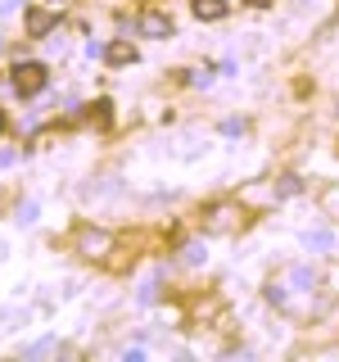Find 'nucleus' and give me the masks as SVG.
Wrapping results in <instances>:
<instances>
[{
    "label": "nucleus",
    "mask_w": 339,
    "mask_h": 362,
    "mask_svg": "<svg viewBox=\"0 0 339 362\" xmlns=\"http://www.w3.org/2000/svg\"><path fill=\"white\" fill-rule=\"evenodd\" d=\"M0 132H5V113H0Z\"/></svg>",
    "instance_id": "obj_11"
},
{
    "label": "nucleus",
    "mask_w": 339,
    "mask_h": 362,
    "mask_svg": "<svg viewBox=\"0 0 339 362\" xmlns=\"http://www.w3.org/2000/svg\"><path fill=\"white\" fill-rule=\"evenodd\" d=\"M141 32H145V37H172V18H167V14H145Z\"/></svg>",
    "instance_id": "obj_3"
},
{
    "label": "nucleus",
    "mask_w": 339,
    "mask_h": 362,
    "mask_svg": "<svg viewBox=\"0 0 339 362\" xmlns=\"http://www.w3.org/2000/svg\"><path fill=\"white\" fill-rule=\"evenodd\" d=\"M45 5H50V9H64V5H68V0H45Z\"/></svg>",
    "instance_id": "obj_9"
},
{
    "label": "nucleus",
    "mask_w": 339,
    "mask_h": 362,
    "mask_svg": "<svg viewBox=\"0 0 339 362\" xmlns=\"http://www.w3.org/2000/svg\"><path fill=\"white\" fill-rule=\"evenodd\" d=\"M249 5H258V9H267V5H271V0H249Z\"/></svg>",
    "instance_id": "obj_10"
},
{
    "label": "nucleus",
    "mask_w": 339,
    "mask_h": 362,
    "mask_svg": "<svg viewBox=\"0 0 339 362\" xmlns=\"http://www.w3.org/2000/svg\"><path fill=\"white\" fill-rule=\"evenodd\" d=\"M294 286H299V290H312V286H316V276H312L308 267H294Z\"/></svg>",
    "instance_id": "obj_8"
},
{
    "label": "nucleus",
    "mask_w": 339,
    "mask_h": 362,
    "mask_svg": "<svg viewBox=\"0 0 339 362\" xmlns=\"http://www.w3.org/2000/svg\"><path fill=\"white\" fill-rule=\"evenodd\" d=\"M109 245H113V235H105V231H82V254L86 258L109 254Z\"/></svg>",
    "instance_id": "obj_2"
},
{
    "label": "nucleus",
    "mask_w": 339,
    "mask_h": 362,
    "mask_svg": "<svg viewBox=\"0 0 339 362\" xmlns=\"http://www.w3.org/2000/svg\"><path fill=\"white\" fill-rule=\"evenodd\" d=\"M45 82H50L45 64H18L14 68V90L18 95H37V90H45Z\"/></svg>",
    "instance_id": "obj_1"
},
{
    "label": "nucleus",
    "mask_w": 339,
    "mask_h": 362,
    "mask_svg": "<svg viewBox=\"0 0 339 362\" xmlns=\"http://www.w3.org/2000/svg\"><path fill=\"white\" fill-rule=\"evenodd\" d=\"M226 14V0H195V18L199 23H218Z\"/></svg>",
    "instance_id": "obj_4"
},
{
    "label": "nucleus",
    "mask_w": 339,
    "mask_h": 362,
    "mask_svg": "<svg viewBox=\"0 0 339 362\" xmlns=\"http://www.w3.org/2000/svg\"><path fill=\"white\" fill-rule=\"evenodd\" d=\"M50 28H54V14H45V9H32V14H28V32H32V37H50Z\"/></svg>",
    "instance_id": "obj_5"
},
{
    "label": "nucleus",
    "mask_w": 339,
    "mask_h": 362,
    "mask_svg": "<svg viewBox=\"0 0 339 362\" xmlns=\"http://www.w3.org/2000/svg\"><path fill=\"white\" fill-rule=\"evenodd\" d=\"M105 59H109V64H131V59H136V45H131V41H113L109 50H105Z\"/></svg>",
    "instance_id": "obj_6"
},
{
    "label": "nucleus",
    "mask_w": 339,
    "mask_h": 362,
    "mask_svg": "<svg viewBox=\"0 0 339 362\" xmlns=\"http://www.w3.org/2000/svg\"><path fill=\"white\" fill-rule=\"evenodd\" d=\"M331 245H335V235L326 231V226L321 231H308V249H331Z\"/></svg>",
    "instance_id": "obj_7"
}]
</instances>
